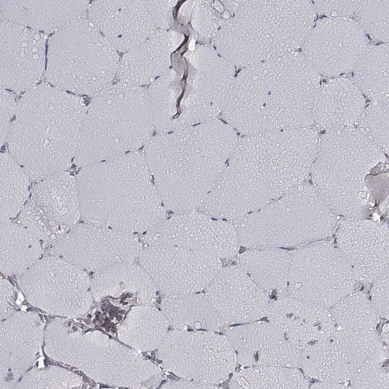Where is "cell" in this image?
Returning a JSON list of instances; mask_svg holds the SVG:
<instances>
[{
  "label": "cell",
  "mask_w": 389,
  "mask_h": 389,
  "mask_svg": "<svg viewBox=\"0 0 389 389\" xmlns=\"http://www.w3.org/2000/svg\"><path fill=\"white\" fill-rule=\"evenodd\" d=\"M89 101L46 81L22 93L6 142L30 181L68 171Z\"/></svg>",
  "instance_id": "1"
},
{
  "label": "cell",
  "mask_w": 389,
  "mask_h": 389,
  "mask_svg": "<svg viewBox=\"0 0 389 389\" xmlns=\"http://www.w3.org/2000/svg\"><path fill=\"white\" fill-rule=\"evenodd\" d=\"M154 133L147 87L115 81L90 99L74 163L81 168L138 151Z\"/></svg>",
  "instance_id": "2"
},
{
  "label": "cell",
  "mask_w": 389,
  "mask_h": 389,
  "mask_svg": "<svg viewBox=\"0 0 389 389\" xmlns=\"http://www.w3.org/2000/svg\"><path fill=\"white\" fill-rule=\"evenodd\" d=\"M205 124L154 134L143 154L165 209H199L217 181L211 178V145Z\"/></svg>",
  "instance_id": "3"
},
{
  "label": "cell",
  "mask_w": 389,
  "mask_h": 389,
  "mask_svg": "<svg viewBox=\"0 0 389 389\" xmlns=\"http://www.w3.org/2000/svg\"><path fill=\"white\" fill-rule=\"evenodd\" d=\"M306 192L300 185L235 222L241 247L292 249L331 237L339 217L325 202Z\"/></svg>",
  "instance_id": "4"
},
{
  "label": "cell",
  "mask_w": 389,
  "mask_h": 389,
  "mask_svg": "<svg viewBox=\"0 0 389 389\" xmlns=\"http://www.w3.org/2000/svg\"><path fill=\"white\" fill-rule=\"evenodd\" d=\"M118 52L87 18L80 19L48 37L44 79L91 98L116 81Z\"/></svg>",
  "instance_id": "5"
},
{
  "label": "cell",
  "mask_w": 389,
  "mask_h": 389,
  "mask_svg": "<svg viewBox=\"0 0 389 389\" xmlns=\"http://www.w3.org/2000/svg\"><path fill=\"white\" fill-rule=\"evenodd\" d=\"M75 177L81 220L92 225L119 228L143 198L144 170L136 152L81 168Z\"/></svg>",
  "instance_id": "6"
},
{
  "label": "cell",
  "mask_w": 389,
  "mask_h": 389,
  "mask_svg": "<svg viewBox=\"0 0 389 389\" xmlns=\"http://www.w3.org/2000/svg\"><path fill=\"white\" fill-rule=\"evenodd\" d=\"M163 368L183 379L219 386L234 373L236 353L225 334L207 330L168 331L158 348Z\"/></svg>",
  "instance_id": "7"
},
{
  "label": "cell",
  "mask_w": 389,
  "mask_h": 389,
  "mask_svg": "<svg viewBox=\"0 0 389 389\" xmlns=\"http://www.w3.org/2000/svg\"><path fill=\"white\" fill-rule=\"evenodd\" d=\"M176 0H93L87 18L123 53L155 33L170 29Z\"/></svg>",
  "instance_id": "8"
},
{
  "label": "cell",
  "mask_w": 389,
  "mask_h": 389,
  "mask_svg": "<svg viewBox=\"0 0 389 389\" xmlns=\"http://www.w3.org/2000/svg\"><path fill=\"white\" fill-rule=\"evenodd\" d=\"M80 220L76 177L66 171L34 185L18 223L51 247Z\"/></svg>",
  "instance_id": "9"
},
{
  "label": "cell",
  "mask_w": 389,
  "mask_h": 389,
  "mask_svg": "<svg viewBox=\"0 0 389 389\" xmlns=\"http://www.w3.org/2000/svg\"><path fill=\"white\" fill-rule=\"evenodd\" d=\"M139 260L164 296L203 292L225 266L212 254L172 246H148Z\"/></svg>",
  "instance_id": "10"
},
{
  "label": "cell",
  "mask_w": 389,
  "mask_h": 389,
  "mask_svg": "<svg viewBox=\"0 0 389 389\" xmlns=\"http://www.w3.org/2000/svg\"><path fill=\"white\" fill-rule=\"evenodd\" d=\"M134 234L79 222L50 249L85 271L95 272L117 263L134 262L142 250Z\"/></svg>",
  "instance_id": "11"
},
{
  "label": "cell",
  "mask_w": 389,
  "mask_h": 389,
  "mask_svg": "<svg viewBox=\"0 0 389 389\" xmlns=\"http://www.w3.org/2000/svg\"><path fill=\"white\" fill-rule=\"evenodd\" d=\"M0 88L20 94L44 77L46 34L0 20Z\"/></svg>",
  "instance_id": "12"
},
{
  "label": "cell",
  "mask_w": 389,
  "mask_h": 389,
  "mask_svg": "<svg viewBox=\"0 0 389 389\" xmlns=\"http://www.w3.org/2000/svg\"><path fill=\"white\" fill-rule=\"evenodd\" d=\"M185 56L192 68L182 102L195 113L213 116L224 108L231 90L232 65L203 45H196Z\"/></svg>",
  "instance_id": "13"
},
{
  "label": "cell",
  "mask_w": 389,
  "mask_h": 389,
  "mask_svg": "<svg viewBox=\"0 0 389 389\" xmlns=\"http://www.w3.org/2000/svg\"><path fill=\"white\" fill-rule=\"evenodd\" d=\"M226 326L266 317L270 296L236 264L225 265L204 291Z\"/></svg>",
  "instance_id": "14"
},
{
  "label": "cell",
  "mask_w": 389,
  "mask_h": 389,
  "mask_svg": "<svg viewBox=\"0 0 389 389\" xmlns=\"http://www.w3.org/2000/svg\"><path fill=\"white\" fill-rule=\"evenodd\" d=\"M335 245L354 275L376 278L389 272V227L364 218L340 221L334 232Z\"/></svg>",
  "instance_id": "15"
},
{
  "label": "cell",
  "mask_w": 389,
  "mask_h": 389,
  "mask_svg": "<svg viewBox=\"0 0 389 389\" xmlns=\"http://www.w3.org/2000/svg\"><path fill=\"white\" fill-rule=\"evenodd\" d=\"M184 36L169 29L157 32L120 57L116 81L147 86L168 71L171 55Z\"/></svg>",
  "instance_id": "16"
},
{
  "label": "cell",
  "mask_w": 389,
  "mask_h": 389,
  "mask_svg": "<svg viewBox=\"0 0 389 389\" xmlns=\"http://www.w3.org/2000/svg\"><path fill=\"white\" fill-rule=\"evenodd\" d=\"M89 0L0 1V19L43 33L48 37L87 18Z\"/></svg>",
  "instance_id": "17"
},
{
  "label": "cell",
  "mask_w": 389,
  "mask_h": 389,
  "mask_svg": "<svg viewBox=\"0 0 389 389\" xmlns=\"http://www.w3.org/2000/svg\"><path fill=\"white\" fill-rule=\"evenodd\" d=\"M279 330L269 321L227 326L223 333L229 341L242 367L279 366L288 355Z\"/></svg>",
  "instance_id": "18"
},
{
  "label": "cell",
  "mask_w": 389,
  "mask_h": 389,
  "mask_svg": "<svg viewBox=\"0 0 389 389\" xmlns=\"http://www.w3.org/2000/svg\"><path fill=\"white\" fill-rule=\"evenodd\" d=\"M94 272L92 288L97 296L133 300L138 305L151 304L157 297L159 289L140 264L118 263Z\"/></svg>",
  "instance_id": "19"
},
{
  "label": "cell",
  "mask_w": 389,
  "mask_h": 389,
  "mask_svg": "<svg viewBox=\"0 0 389 389\" xmlns=\"http://www.w3.org/2000/svg\"><path fill=\"white\" fill-rule=\"evenodd\" d=\"M161 310L176 329L219 332L226 327L205 291L164 296Z\"/></svg>",
  "instance_id": "20"
},
{
  "label": "cell",
  "mask_w": 389,
  "mask_h": 389,
  "mask_svg": "<svg viewBox=\"0 0 389 389\" xmlns=\"http://www.w3.org/2000/svg\"><path fill=\"white\" fill-rule=\"evenodd\" d=\"M289 250L278 247L241 251L236 264L270 297L282 294L288 284Z\"/></svg>",
  "instance_id": "21"
},
{
  "label": "cell",
  "mask_w": 389,
  "mask_h": 389,
  "mask_svg": "<svg viewBox=\"0 0 389 389\" xmlns=\"http://www.w3.org/2000/svg\"><path fill=\"white\" fill-rule=\"evenodd\" d=\"M169 322L162 311L150 304L132 307L118 328V337L133 349L157 348L168 332Z\"/></svg>",
  "instance_id": "22"
},
{
  "label": "cell",
  "mask_w": 389,
  "mask_h": 389,
  "mask_svg": "<svg viewBox=\"0 0 389 389\" xmlns=\"http://www.w3.org/2000/svg\"><path fill=\"white\" fill-rule=\"evenodd\" d=\"M11 221L0 222V269L20 275L42 257L44 247L27 228Z\"/></svg>",
  "instance_id": "23"
},
{
  "label": "cell",
  "mask_w": 389,
  "mask_h": 389,
  "mask_svg": "<svg viewBox=\"0 0 389 389\" xmlns=\"http://www.w3.org/2000/svg\"><path fill=\"white\" fill-rule=\"evenodd\" d=\"M181 91L180 78L171 68L147 86L155 133L171 132L177 129L178 102Z\"/></svg>",
  "instance_id": "24"
},
{
  "label": "cell",
  "mask_w": 389,
  "mask_h": 389,
  "mask_svg": "<svg viewBox=\"0 0 389 389\" xmlns=\"http://www.w3.org/2000/svg\"><path fill=\"white\" fill-rule=\"evenodd\" d=\"M0 220L18 216L31 193L29 177L8 151L0 153Z\"/></svg>",
  "instance_id": "25"
},
{
  "label": "cell",
  "mask_w": 389,
  "mask_h": 389,
  "mask_svg": "<svg viewBox=\"0 0 389 389\" xmlns=\"http://www.w3.org/2000/svg\"><path fill=\"white\" fill-rule=\"evenodd\" d=\"M279 366L242 367L229 380L230 389H269L284 388L289 382V374Z\"/></svg>",
  "instance_id": "26"
},
{
  "label": "cell",
  "mask_w": 389,
  "mask_h": 389,
  "mask_svg": "<svg viewBox=\"0 0 389 389\" xmlns=\"http://www.w3.org/2000/svg\"><path fill=\"white\" fill-rule=\"evenodd\" d=\"M208 1H187L179 10L180 19L188 23L200 39H206L215 35L225 20L219 18L211 9Z\"/></svg>",
  "instance_id": "27"
},
{
  "label": "cell",
  "mask_w": 389,
  "mask_h": 389,
  "mask_svg": "<svg viewBox=\"0 0 389 389\" xmlns=\"http://www.w3.org/2000/svg\"><path fill=\"white\" fill-rule=\"evenodd\" d=\"M17 102L15 93L13 92L0 88V145L6 142L12 124V119L15 116Z\"/></svg>",
  "instance_id": "28"
},
{
  "label": "cell",
  "mask_w": 389,
  "mask_h": 389,
  "mask_svg": "<svg viewBox=\"0 0 389 389\" xmlns=\"http://www.w3.org/2000/svg\"><path fill=\"white\" fill-rule=\"evenodd\" d=\"M219 386L184 379L168 381L162 385L161 389H219Z\"/></svg>",
  "instance_id": "29"
}]
</instances>
